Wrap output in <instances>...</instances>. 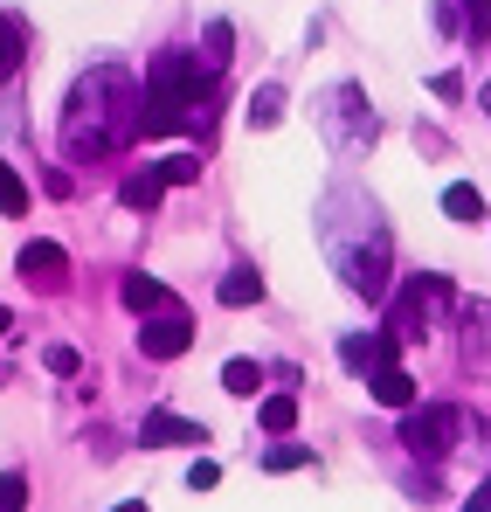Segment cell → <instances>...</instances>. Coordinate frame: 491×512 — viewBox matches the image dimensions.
Listing matches in <instances>:
<instances>
[{"label":"cell","mask_w":491,"mask_h":512,"mask_svg":"<svg viewBox=\"0 0 491 512\" xmlns=\"http://www.w3.org/2000/svg\"><path fill=\"white\" fill-rule=\"evenodd\" d=\"M187 346H194V326H187L180 305H173V312H153V319L139 326V353H146V360H180Z\"/></svg>","instance_id":"277c9868"},{"label":"cell","mask_w":491,"mask_h":512,"mask_svg":"<svg viewBox=\"0 0 491 512\" xmlns=\"http://www.w3.org/2000/svg\"><path fill=\"white\" fill-rule=\"evenodd\" d=\"M160 173L173 187H187V180H201V160H194V153H173V160H160Z\"/></svg>","instance_id":"603a6c76"},{"label":"cell","mask_w":491,"mask_h":512,"mask_svg":"<svg viewBox=\"0 0 491 512\" xmlns=\"http://www.w3.org/2000/svg\"><path fill=\"white\" fill-rule=\"evenodd\" d=\"M395 436H402V450H409V457L436 464V457H450V450H457V436H464V409H457V402H429V409H409Z\"/></svg>","instance_id":"3957f363"},{"label":"cell","mask_w":491,"mask_h":512,"mask_svg":"<svg viewBox=\"0 0 491 512\" xmlns=\"http://www.w3.org/2000/svg\"><path fill=\"white\" fill-rule=\"evenodd\" d=\"M367 388H374V402H381V409H415V381H409V367H402V360H388L381 374H367Z\"/></svg>","instance_id":"30bf717a"},{"label":"cell","mask_w":491,"mask_h":512,"mask_svg":"<svg viewBox=\"0 0 491 512\" xmlns=\"http://www.w3.org/2000/svg\"><path fill=\"white\" fill-rule=\"evenodd\" d=\"M0 512H28V478H21V471L0 478Z\"/></svg>","instance_id":"44dd1931"},{"label":"cell","mask_w":491,"mask_h":512,"mask_svg":"<svg viewBox=\"0 0 491 512\" xmlns=\"http://www.w3.org/2000/svg\"><path fill=\"white\" fill-rule=\"evenodd\" d=\"M146 90L132 84L125 70H90L70 97V118H63V153L70 160H104V153H118V146H132V139H146Z\"/></svg>","instance_id":"6da1fadb"},{"label":"cell","mask_w":491,"mask_h":512,"mask_svg":"<svg viewBox=\"0 0 491 512\" xmlns=\"http://www.w3.org/2000/svg\"><path fill=\"white\" fill-rule=\"evenodd\" d=\"M222 485V464L215 457H194V471H187V492H215Z\"/></svg>","instance_id":"7402d4cb"},{"label":"cell","mask_w":491,"mask_h":512,"mask_svg":"<svg viewBox=\"0 0 491 512\" xmlns=\"http://www.w3.org/2000/svg\"><path fill=\"white\" fill-rule=\"evenodd\" d=\"M63 270H70L63 243H28V250H21V277H28V284H42V291H56V284H63Z\"/></svg>","instance_id":"ba28073f"},{"label":"cell","mask_w":491,"mask_h":512,"mask_svg":"<svg viewBox=\"0 0 491 512\" xmlns=\"http://www.w3.org/2000/svg\"><path fill=\"white\" fill-rule=\"evenodd\" d=\"M222 388H229V395H256V388H263L256 360H229V367H222Z\"/></svg>","instance_id":"d6986e66"},{"label":"cell","mask_w":491,"mask_h":512,"mask_svg":"<svg viewBox=\"0 0 491 512\" xmlns=\"http://www.w3.org/2000/svg\"><path fill=\"white\" fill-rule=\"evenodd\" d=\"M111 512H146V506H139V499H125V506H111Z\"/></svg>","instance_id":"83f0119b"},{"label":"cell","mask_w":491,"mask_h":512,"mask_svg":"<svg viewBox=\"0 0 491 512\" xmlns=\"http://www.w3.org/2000/svg\"><path fill=\"white\" fill-rule=\"evenodd\" d=\"M305 464H312L305 443H270V450H263V471H305Z\"/></svg>","instance_id":"2e32d148"},{"label":"cell","mask_w":491,"mask_h":512,"mask_svg":"<svg viewBox=\"0 0 491 512\" xmlns=\"http://www.w3.org/2000/svg\"><path fill=\"white\" fill-rule=\"evenodd\" d=\"M21 49H28L21 21H14V14H0V77H7V70H21Z\"/></svg>","instance_id":"9a60e30c"},{"label":"cell","mask_w":491,"mask_h":512,"mask_svg":"<svg viewBox=\"0 0 491 512\" xmlns=\"http://www.w3.org/2000/svg\"><path fill=\"white\" fill-rule=\"evenodd\" d=\"M42 367H49V374H77L83 360H77V346H49V353H42Z\"/></svg>","instance_id":"d4e9b609"},{"label":"cell","mask_w":491,"mask_h":512,"mask_svg":"<svg viewBox=\"0 0 491 512\" xmlns=\"http://www.w3.org/2000/svg\"><path fill=\"white\" fill-rule=\"evenodd\" d=\"M485 111H491V84H485Z\"/></svg>","instance_id":"f1b7e54d"},{"label":"cell","mask_w":491,"mask_h":512,"mask_svg":"<svg viewBox=\"0 0 491 512\" xmlns=\"http://www.w3.org/2000/svg\"><path fill=\"white\" fill-rule=\"evenodd\" d=\"M256 423L270 429V436H291V429H298V395H263Z\"/></svg>","instance_id":"4fadbf2b"},{"label":"cell","mask_w":491,"mask_h":512,"mask_svg":"<svg viewBox=\"0 0 491 512\" xmlns=\"http://www.w3.org/2000/svg\"><path fill=\"white\" fill-rule=\"evenodd\" d=\"M277 118H284V90L263 84L256 97H249V125H277Z\"/></svg>","instance_id":"e0dca14e"},{"label":"cell","mask_w":491,"mask_h":512,"mask_svg":"<svg viewBox=\"0 0 491 512\" xmlns=\"http://www.w3.org/2000/svg\"><path fill=\"white\" fill-rule=\"evenodd\" d=\"M222 63H229V21L208 28V70H222Z\"/></svg>","instance_id":"cb8c5ba5"},{"label":"cell","mask_w":491,"mask_h":512,"mask_svg":"<svg viewBox=\"0 0 491 512\" xmlns=\"http://www.w3.org/2000/svg\"><path fill=\"white\" fill-rule=\"evenodd\" d=\"M118 298H125L139 319H146V312H173V291H166L160 277H146V270H132V277L118 284Z\"/></svg>","instance_id":"9c48e42d"},{"label":"cell","mask_w":491,"mask_h":512,"mask_svg":"<svg viewBox=\"0 0 491 512\" xmlns=\"http://www.w3.org/2000/svg\"><path fill=\"white\" fill-rule=\"evenodd\" d=\"M7 333H14V312H7V305H0V340H7Z\"/></svg>","instance_id":"4316f807"},{"label":"cell","mask_w":491,"mask_h":512,"mask_svg":"<svg viewBox=\"0 0 491 512\" xmlns=\"http://www.w3.org/2000/svg\"><path fill=\"white\" fill-rule=\"evenodd\" d=\"M139 436H146L153 450H173V443H201L208 429H201V423H187V416H173V409H146Z\"/></svg>","instance_id":"52a82bcc"},{"label":"cell","mask_w":491,"mask_h":512,"mask_svg":"<svg viewBox=\"0 0 491 512\" xmlns=\"http://www.w3.org/2000/svg\"><path fill=\"white\" fill-rule=\"evenodd\" d=\"M215 298H222L229 312H243V305H256V298H263V277H256V270H229V277L215 284Z\"/></svg>","instance_id":"7c38bea8"},{"label":"cell","mask_w":491,"mask_h":512,"mask_svg":"<svg viewBox=\"0 0 491 512\" xmlns=\"http://www.w3.org/2000/svg\"><path fill=\"white\" fill-rule=\"evenodd\" d=\"M464 512H491V478L478 485V492H471V506H464Z\"/></svg>","instance_id":"484cf974"},{"label":"cell","mask_w":491,"mask_h":512,"mask_svg":"<svg viewBox=\"0 0 491 512\" xmlns=\"http://www.w3.org/2000/svg\"><path fill=\"white\" fill-rule=\"evenodd\" d=\"M443 215H450V222H485V194L457 180V187H443Z\"/></svg>","instance_id":"5bb4252c"},{"label":"cell","mask_w":491,"mask_h":512,"mask_svg":"<svg viewBox=\"0 0 491 512\" xmlns=\"http://www.w3.org/2000/svg\"><path fill=\"white\" fill-rule=\"evenodd\" d=\"M215 77L222 70H201V56L187 49H166L160 63L146 70V139H166V132H208L215 118Z\"/></svg>","instance_id":"7a4b0ae2"},{"label":"cell","mask_w":491,"mask_h":512,"mask_svg":"<svg viewBox=\"0 0 491 512\" xmlns=\"http://www.w3.org/2000/svg\"><path fill=\"white\" fill-rule=\"evenodd\" d=\"M395 346H402V333H346V340H339V360H346L353 374H381V367L395 360Z\"/></svg>","instance_id":"5b68a950"},{"label":"cell","mask_w":491,"mask_h":512,"mask_svg":"<svg viewBox=\"0 0 491 512\" xmlns=\"http://www.w3.org/2000/svg\"><path fill=\"white\" fill-rule=\"evenodd\" d=\"M436 298H450L443 277H415L409 291H402V305H395V333H402V340H422V312H429Z\"/></svg>","instance_id":"8992f818"},{"label":"cell","mask_w":491,"mask_h":512,"mask_svg":"<svg viewBox=\"0 0 491 512\" xmlns=\"http://www.w3.org/2000/svg\"><path fill=\"white\" fill-rule=\"evenodd\" d=\"M457 7H464V35L491 42V0H457Z\"/></svg>","instance_id":"ffe728a7"},{"label":"cell","mask_w":491,"mask_h":512,"mask_svg":"<svg viewBox=\"0 0 491 512\" xmlns=\"http://www.w3.org/2000/svg\"><path fill=\"white\" fill-rule=\"evenodd\" d=\"M0 215H28V187H21V173L0 160Z\"/></svg>","instance_id":"ac0fdd59"},{"label":"cell","mask_w":491,"mask_h":512,"mask_svg":"<svg viewBox=\"0 0 491 512\" xmlns=\"http://www.w3.org/2000/svg\"><path fill=\"white\" fill-rule=\"evenodd\" d=\"M166 187H173V180H166L160 167H146V173H132V180L118 187V201H125V208H146V215H153V208H160V194H166Z\"/></svg>","instance_id":"8fae6325"}]
</instances>
